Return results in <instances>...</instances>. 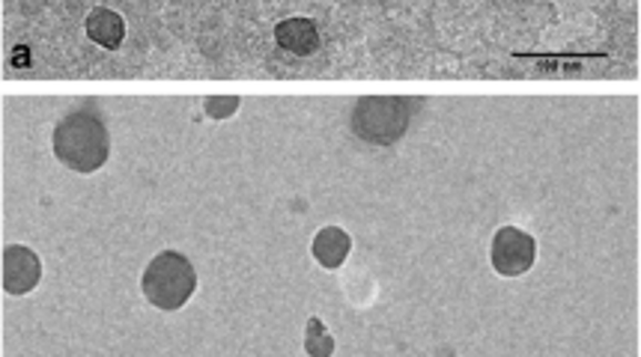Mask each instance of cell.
<instances>
[{"label": "cell", "instance_id": "obj_4", "mask_svg": "<svg viewBox=\"0 0 641 357\" xmlns=\"http://www.w3.org/2000/svg\"><path fill=\"white\" fill-rule=\"evenodd\" d=\"M489 263L501 277H522L537 263V238L519 226H501L489 245Z\"/></svg>", "mask_w": 641, "mask_h": 357}, {"label": "cell", "instance_id": "obj_5", "mask_svg": "<svg viewBox=\"0 0 641 357\" xmlns=\"http://www.w3.org/2000/svg\"><path fill=\"white\" fill-rule=\"evenodd\" d=\"M42 280V259L37 251L24 245H10L3 251V292L12 298H21L33 292Z\"/></svg>", "mask_w": 641, "mask_h": 357}, {"label": "cell", "instance_id": "obj_2", "mask_svg": "<svg viewBox=\"0 0 641 357\" xmlns=\"http://www.w3.org/2000/svg\"><path fill=\"white\" fill-rule=\"evenodd\" d=\"M141 289H144L146 302L159 310H182L197 289V272L189 263V256H182L180 251H162L146 265Z\"/></svg>", "mask_w": 641, "mask_h": 357}, {"label": "cell", "instance_id": "obj_9", "mask_svg": "<svg viewBox=\"0 0 641 357\" xmlns=\"http://www.w3.org/2000/svg\"><path fill=\"white\" fill-rule=\"evenodd\" d=\"M305 351L311 357H332L335 355V337L328 334L326 325L316 319H307V330H305Z\"/></svg>", "mask_w": 641, "mask_h": 357}, {"label": "cell", "instance_id": "obj_1", "mask_svg": "<svg viewBox=\"0 0 641 357\" xmlns=\"http://www.w3.org/2000/svg\"><path fill=\"white\" fill-rule=\"evenodd\" d=\"M54 159L75 173H96L111 155V134L99 108H75L54 125Z\"/></svg>", "mask_w": 641, "mask_h": 357}, {"label": "cell", "instance_id": "obj_7", "mask_svg": "<svg viewBox=\"0 0 641 357\" xmlns=\"http://www.w3.org/2000/svg\"><path fill=\"white\" fill-rule=\"evenodd\" d=\"M275 39H278V45L284 48V51L298 57L314 54L319 42H323L319 30H316V24L311 19H284L278 28H275Z\"/></svg>", "mask_w": 641, "mask_h": 357}, {"label": "cell", "instance_id": "obj_8", "mask_svg": "<svg viewBox=\"0 0 641 357\" xmlns=\"http://www.w3.org/2000/svg\"><path fill=\"white\" fill-rule=\"evenodd\" d=\"M84 30H87V37L93 39L96 45L108 48V51H114V48L123 45V39H125L123 16L114 10H105V7H96V10L87 16Z\"/></svg>", "mask_w": 641, "mask_h": 357}, {"label": "cell", "instance_id": "obj_6", "mask_svg": "<svg viewBox=\"0 0 641 357\" xmlns=\"http://www.w3.org/2000/svg\"><path fill=\"white\" fill-rule=\"evenodd\" d=\"M349 251H353V238L340 226H323L314 235V245H311V254L323 268H340Z\"/></svg>", "mask_w": 641, "mask_h": 357}, {"label": "cell", "instance_id": "obj_3", "mask_svg": "<svg viewBox=\"0 0 641 357\" xmlns=\"http://www.w3.org/2000/svg\"><path fill=\"white\" fill-rule=\"evenodd\" d=\"M353 132L367 143L388 146L409 129V108L403 99H362L349 116Z\"/></svg>", "mask_w": 641, "mask_h": 357}, {"label": "cell", "instance_id": "obj_10", "mask_svg": "<svg viewBox=\"0 0 641 357\" xmlns=\"http://www.w3.org/2000/svg\"><path fill=\"white\" fill-rule=\"evenodd\" d=\"M236 108H240V99H236V95H231V99H224V95H221V99H215V95H212V99H206V113H210L212 120H224V116H233V113H236Z\"/></svg>", "mask_w": 641, "mask_h": 357}]
</instances>
